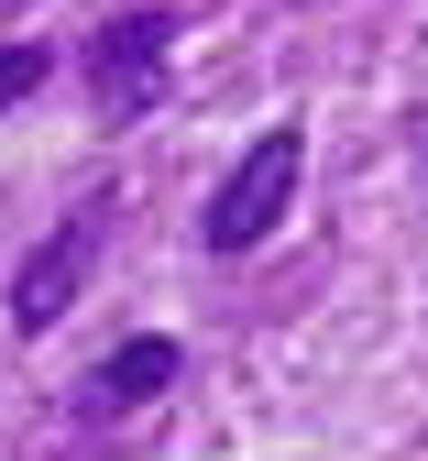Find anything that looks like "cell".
Listing matches in <instances>:
<instances>
[{
  "label": "cell",
  "instance_id": "1",
  "mask_svg": "<svg viewBox=\"0 0 428 461\" xmlns=\"http://www.w3.org/2000/svg\"><path fill=\"white\" fill-rule=\"evenodd\" d=\"M176 44H187V23H176L165 0L110 12V23L77 33V88H88V122H99V132H132V122H154V110H165Z\"/></svg>",
  "mask_w": 428,
  "mask_h": 461
},
{
  "label": "cell",
  "instance_id": "2",
  "mask_svg": "<svg viewBox=\"0 0 428 461\" xmlns=\"http://www.w3.org/2000/svg\"><path fill=\"white\" fill-rule=\"evenodd\" d=\"M296 187H308V122H275V132H253V143H241V154H231V176L209 187L198 242H209L220 264L264 253V242H275V220L296 209Z\"/></svg>",
  "mask_w": 428,
  "mask_h": 461
},
{
  "label": "cell",
  "instance_id": "3",
  "mask_svg": "<svg viewBox=\"0 0 428 461\" xmlns=\"http://www.w3.org/2000/svg\"><path fill=\"white\" fill-rule=\"evenodd\" d=\"M110 220H121V187L99 176L88 198H67V220H55L44 230V242L12 264V297H0V308H12V340H44L55 319H67L77 297H88V275H99V242H110Z\"/></svg>",
  "mask_w": 428,
  "mask_h": 461
},
{
  "label": "cell",
  "instance_id": "4",
  "mask_svg": "<svg viewBox=\"0 0 428 461\" xmlns=\"http://www.w3.org/2000/svg\"><path fill=\"white\" fill-rule=\"evenodd\" d=\"M187 384V340L176 330H132V340H110L99 374L77 384V429H121V418H143L154 395Z\"/></svg>",
  "mask_w": 428,
  "mask_h": 461
},
{
  "label": "cell",
  "instance_id": "5",
  "mask_svg": "<svg viewBox=\"0 0 428 461\" xmlns=\"http://www.w3.org/2000/svg\"><path fill=\"white\" fill-rule=\"evenodd\" d=\"M44 77H55V44H0V110H23V99H44Z\"/></svg>",
  "mask_w": 428,
  "mask_h": 461
},
{
  "label": "cell",
  "instance_id": "6",
  "mask_svg": "<svg viewBox=\"0 0 428 461\" xmlns=\"http://www.w3.org/2000/svg\"><path fill=\"white\" fill-rule=\"evenodd\" d=\"M0 12H33V0H0Z\"/></svg>",
  "mask_w": 428,
  "mask_h": 461
}]
</instances>
